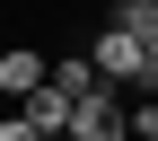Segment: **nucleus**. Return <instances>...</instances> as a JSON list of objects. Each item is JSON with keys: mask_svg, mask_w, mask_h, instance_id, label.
<instances>
[{"mask_svg": "<svg viewBox=\"0 0 158 141\" xmlns=\"http://www.w3.org/2000/svg\"><path fill=\"white\" fill-rule=\"evenodd\" d=\"M88 62L106 71V88H132V79H149V88H158V53L141 44V35H123V27H97Z\"/></svg>", "mask_w": 158, "mask_h": 141, "instance_id": "nucleus-1", "label": "nucleus"}, {"mask_svg": "<svg viewBox=\"0 0 158 141\" xmlns=\"http://www.w3.org/2000/svg\"><path fill=\"white\" fill-rule=\"evenodd\" d=\"M70 141H132V106H123V88L79 97V124H70Z\"/></svg>", "mask_w": 158, "mask_h": 141, "instance_id": "nucleus-2", "label": "nucleus"}, {"mask_svg": "<svg viewBox=\"0 0 158 141\" xmlns=\"http://www.w3.org/2000/svg\"><path fill=\"white\" fill-rule=\"evenodd\" d=\"M0 88H9L18 106H27L35 88H53V62H44L35 44H9V53H0Z\"/></svg>", "mask_w": 158, "mask_h": 141, "instance_id": "nucleus-3", "label": "nucleus"}, {"mask_svg": "<svg viewBox=\"0 0 158 141\" xmlns=\"http://www.w3.org/2000/svg\"><path fill=\"white\" fill-rule=\"evenodd\" d=\"M106 27H123V35H141V44L158 53V0H114V9H106Z\"/></svg>", "mask_w": 158, "mask_h": 141, "instance_id": "nucleus-4", "label": "nucleus"}, {"mask_svg": "<svg viewBox=\"0 0 158 141\" xmlns=\"http://www.w3.org/2000/svg\"><path fill=\"white\" fill-rule=\"evenodd\" d=\"M132 141H158V97H141V106H132Z\"/></svg>", "mask_w": 158, "mask_h": 141, "instance_id": "nucleus-5", "label": "nucleus"}, {"mask_svg": "<svg viewBox=\"0 0 158 141\" xmlns=\"http://www.w3.org/2000/svg\"><path fill=\"white\" fill-rule=\"evenodd\" d=\"M0 141H44V132H35L27 115H9V124H0Z\"/></svg>", "mask_w": 158, "mask_h": 141, "instance_id": "nucleus-6", "label": "nucleus"}]
</instances>
